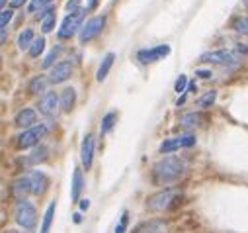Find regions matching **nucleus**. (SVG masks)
I'll list each match as a JSON object with an SVG mask.
<instances>
[{"mask_svg": "<svg viewBox=\"0 0 248 233\" xmlns=\"http://www.w3.org/2000/svg\"><path fill=\"white\" fill-rule=\"evenodd\" d=\"M75 98H77L75 88H65L63 92H61L59 102H61V108H63V112H71V110H73V106H75Z\"/></svg>", "mask_w": 248, "mask_h": 233, "instance_id": "18", "label": "nucleus"}, {"mask_svg": "<svg viewBox=\"0 0 248 233\" xmlns=\"http://www.w3.org/2000/svg\"><path fill=\"white\" fill-rule=\"evenodd\" d=\"M104 26H106V16H96V18L88 20V22L82 26V30L78 32L80 41H82V43H86V41H90V39L98 37V35L102 33Z\"/></svg>", "mask_w": 248, "mask_h": 233, "instance_id": "7", "label": "nucleus"}, {"mask_svg": "<svg viewBox=\"0 0 248 233\" xmlns=\"http://www.w3.org/2000/svg\"><path fill=\"white\" fill-rule=\"evenodd\" d=\"M244 6H246V8H248V0H244Z\"/></svg>", "mask_w": 248, "mask_h": 233, "instance_id": "41", "label": "nucleus"}, {"mask_svg": "<svg viewBox=\"0 0 248 233\" xmlns=\"http://www.w3.org/2000/svg\"><path fill=\"white\" fill-rule=\"evenodd\" d=\"M194 143H196V135L194 133H182V135L164 139L162 145H160V153L168 155V153H174V151L184 149V147H192Z\"/></svg>", "mask_w": 248, "mask_h": 233, "instance_id": "4", "label": "nucleus"}, {"mask_svg": "<svg viewBox=\"0 0 248 233\" xmlns=\"http://www.w3.org/2000/svg\"><path fill=\"white\" fill-rule=\"evenodd\" d=\"M137 233H166V223L164 221H147L137 229Z\"/></svg>", "mask_w": 248, "mask_h": 233, "instance_id": "19", "label": "nucleus"}, {"mask_svg": "<svg viewBox=\"0 0 248 233\" xmlns=\"http://www.w3.org/2000/svg\"><path fill=\"white\" fill-rule=\"evenodd\" d=\"M31 43H33V32L28 28V30H24V32L18 35V47H20V49H30Z\"/></svg>", "mask_w": 248, "mask_h": 233, "instance_id": "23", "label": "nucleus"}, {"mask_svg": "<svg viewBox=\"0 0 248 233\" xmlns=\"http://www.w3.org/2000/svg\"><path fill=\"white\" fill-rule=\"evenodd\" d=\"M14 217L18 221V225L24 227V229H33L35 227V221H37L35 208L28 200H18L16 210H14Z\"/></svg>", "mask_w": 248, "mask_h": 233, "instance_id": "2", "label": "nucleus"}, {"mask_svg": "<svg viewBox=\"0 0 248 233\" xmlns=\"http://www.w3.org/2000/svg\"><path fill=\"white\" fill-rule=\"evenodd\" d=\"M202 122H203V116H202L200 112H190V114H184L182 118H180V126H182L184 130L198 128V126H202Z\"/></svg>", "mask_w": 248, "mask_h": 233, "instance_id": "15", "label": "nucleus"}, {"mask_svg": "<svg viewBox=\"0 0 248 233\" xmlns=\"http://www.w3.org/2000/svg\"><path fill=\"white\" fill-rule=\"evenodd\" d=\"M45 84H47L45 77H33V79H31V83H30V92H31V94L45 92Z\"/></svg>", "mask_w": 248, "mask_h": 233, "instance_id": "24", "label": "nucleus"}, {"mask_svg": "<svg viewBox=\"0 0 248 233\" xmlns=\"http://www.w3.org/2000/svg\"><path fill=\"white\" fill-rule=\"evenodd\" d=\"M82 18H84V10H75V12H71V14L65 18V22H63V26H61V30H59V37L67 39V37H73L77 32H80V30H82V28H80Z\"/></svg>", "mask_w": 248, "mask_h": 233, "instance_id": "5", "label": "nucleus"}, {"mask_svg": "<svg viewBox=\"0 0 248 233\" xmlns=\"http://www.w3.org/2000/svg\"><path fill=\"white\" fill-rule=\"evenodd\" d=\"M22 2H24V0H12V8H18V6H22Z\"/></svg>", "mask_w": 248, "mask_h": 233, "instance_id": "38", "label": "nucleus"}, {"mask_svg": "<svg viewBox=\"0 0 248 233\" xmlns=\"http://www.w3.org/2000/svg\"><path fill=\"white\" fill-rule=\"evenodd\" d=\"M215 98H217V92L215 90H209V92H205L202 98H198V108H211L213 106V102H215Z\"/></svg>", "mask_w": 248, "mask_h": 233, "instance_id": "25", "label": "nucleus"}, {"mask_svg": "<svg viewBox=\"0 0 248 233\" xmlns=\"http://www.w3.org/2000/svg\"><path fill=\"white\" fill-rule=\"evenodd\" d=\"M92 155H94V137L86 135L82 141V149H80V159H82V166L88 170L92 166Z\"/></svg>", "mask_w": 248, "mask_h": 233, "instance_id": "13", "label": "nucleus"}, {"mask_svg": "<svg viewBox=\"0 0 248 233\" xmlns=\"http://www.w3.org/2000/svg\"><path fill=\"white\" fill-rule=\"evenodd\" d=\"M47 147H37V149H33L31 151V155H30V163L31 165H37V163H43L45 159H47Z\"/></svg>", "mask_w": 248, "mask_h": 233, "instance_id": "26", "label": "nucleus"}, {"mask_svg": "<svg viewBox=\"0 0 248 233\" xmlns=\"http://www.w3.org/2000/svg\"><path fill=\"white\" fill-rule=\"evenodd\" d=\"M71 73H73V65H71V63H67V61L57 63V65L51 69V73H49V81H51L53 84L65 83V81L71 77Z\"/></svg>", "mask_w": 248, "mask_h": 233, "instance_id": "10", "label": "nucleus"}, {"mask_svg": "<svg viewBox=\"0 0 248 233\" xmlns=\"http://www.w3.org/2000/svg\"><path fill=\"white\" fill-rule=\"evenodd\" d=\"M170 53V45L162 43V45H156V47H151V49H141L137 53V59L143 63V65H149V63H155L162 57H166Z\"/></svg>", "mask_w": 248, "mask_h": 233, "instance_id": "9", "label": "nucleus"}, {"mask_svg": "<svg viewBox=\"0 0 248 233\" xmlns=\"http://www.w3.org/2000/svg\"><path fill=\"white\" fill-rule=\"evenodd\" d=\"M53 216H55V202L47 206L45 216H43V223H41V233H49L51 223H53Z\"/></svg>", "mask_w": 248, "mask_h": 233, "instance_id": "22", "label": "nucleus"}, {"mask_svg": "<svg viewBox=\"0 0 248 233\" xmlns=\"http://www.w3.org/2000/svg\"><path fill=\"white\" fill-rule=\"evenodd\" d=\"M0 4H2V6H4V4H6V0H0Z\"/></svg>", "mask_w": 248, "mask_h": 233, "instance_id": "40", "label": "nucleus"}, {"mask_svg": "<svg viewBox=\"0 0 248 233\" xmlns=\"http://www.w3.org/2000/svg\"><path fill=\"white\" fill-rule=\"evenodd\" d=\"M26 192H31L30 190V179H18L12 186V194L18 198V200H24Z\"/></svg>", "mask_w": 248, "mask_h": 233, "instance_id": "20", "label": "nucleus"}, {"mask_svg": "<svg viewBox=\"0 0 248 233\" xmlns=\"http://www.w3.org/2000/svg\"><path fill=\"white\" fill-rule=\"evenodd\" d=\"M125 227H127V214L123 212V214H121L119 223L115 225V233H125Z\"/></svg>", "mask_w": 248, "mask_h": 233, "instance_id": "34", "label": "nucleus"}, {"mask_svg": "<svg viewBox=\"0 0 248 233\" xmlns=\"http://www.w3.org/2000/svg\"><path fill=\"white\" fill-rule=\"evenodd\" d=\"M117 122V114L115 112H108L104 118H102V124H100V133H108Z\"/></svg>", "mask_w": 248, "mask_h": 233, "instance_id": "21", "label": "nucleus"}, {"mask_svg": "<svg viewBox=\"0 0 248 233\" xmlns=\"http://www.w3.org/2000/svg\"><path fill=\"white\" fill-rule=\"evenodd\" d=\"M47 4H51V0H31V2H30V6H28V12L30 14H33V12H41Z\"/></svg>", "mask_w": 248, "mask_h": 233, "instance_id": "31", "label": "nucleus"}, {"mask_svg": "<svg viewBox=\"0 0 248 233\" xmlns=\"http://www.w3.org/2000/svg\"><path fill=\"white\" fill-rule=\"evenodd\" d=\"M59 53H61V47H59V45H57V47H53V49L49 51V55H47L45 59H43L41 67H43V69H49V67H53V63H55V59L59 57Z\"/></svg>", "mask_w": 248, "mask_h": 233, "instance_id": "28", "label": "nucleus"}, {"mask_svg": "<svg viewBox=\"0 0 248 233\" xmlns=\"http://www.w3.org/2000/svg\"><path fill=\"white\" fill-rule=\"evenodd\" d=\"M186 88H188V77H186V75H180L178 81H176V84H174V90H176L178 94H184Z\"/></svg>", "mask_w": 248, "mask_h": 233, "instance_id": "32", "label": "nucleus"}, {"mask_svg": "<svg viewBox=\"0 0 248 233\" xmlns=\"http://www.w3.org/2000/svg\"><path fill=\"white\" fill-rule=\"evenodd\" d=\"M202 61L203 63H215V65H223V67H234L238 61L236 57L227 51V49H219V51H209L202 55Z\"/></svg>", "mask_w": 248, "mask_h": 233, "instance_id": "6", "label": "nucleus"}, {"mask_svg": "<svg viewBox=\"0 0 248 233\" xmlns=\"http://www.w3.org/2000/svg\"><path fill=\"white\" fill-rule=\"evenodd\" d=\"M176 198H178V192L176 190H162V192L153 194L147 200V208L151 212H162V210H168Z\"/></svg>", "mask_w": 248, "mask_h": 233, "instance_id": "3", "label": "nucleus"}, {"mask_svg": "<svg viewBox=\"0 0 248 233\" xmlns=\"http://www.w3.org/2000/svg\"><path fill=\"white\" fill-rule=\"evenodd\" d=\"M238 51H240V53H246V55H248V49H246V47H242V45H238Z\"/></svg>", "mask_w": 248, "mask_h": 233, "instance_id": "39", "label": "nucleus"}, {"mask_svg": "<svg viewBox=\"0 0 248 233\" xmlns=\"http://www.w3.org/2000/svg\"><path fill=\"white\" fill-rule=\"evenodd\" d=\"M14 122H16L18 128H30L31 124H35V110H31V108L20 110L16 114V120Z\"/></svg>", "mask_w": 248, "mask_h": 233, "instance_id": "14", "label": "nucleus"}, {"mask_svg": "<svg viewBox=\"0 0 248 233\" xmlns=\"http://www.w3.org/2000/svg\"><path fill=\"white\" fill-rule=\"evenodd\" d=\"M49 132V128L47 126H43V124H39V126H33V128H30V130H26L20 137H18V147L20 149H28V147H33L45 133Z\"/></svg>", "mask_w": 248, "mask_h": 233, "instance_id": "8", "label": "nucleus"}, {"mask_svg": "<svg viewBox=\"0 0 248 233\" xmlns=\"http://www.w3.org/2000/svg\"><path fill=\"white\" fill-rule=\"evenodd\" d=\"M196 75H200L202 79H209V77H211V73H209V71H202V69H200V71H196Z\"/></svg>", "mask_w": 248, "mask_h": 233, "instance_id": "36", "label": "nucleus"}, {"mask_svg": "<svg viewBox=\"0 0 248 233\" xmlns=\"http://www.w3.org/2000/svg\"><path fill=\"white\" fill-rule=\"evenodd\" d=\"M232 30L234 32H238V33H244V35H248V18H236L234 22H232Z\"/></svg>", "mask_w": 248, "mask_h": 233, "instance_id": "29", "label": "nucleus"}, {"mask_svg": "<svg viewBox=\"0 0 248 233\" xmlns=\"http://www.w3.org/2000/svg\"><path fill=\"white\" fill-rule=\"evenodd\" d=\"M113 61H115V55H113V53H108V55L104 57V59H102V63H100V67H98V73H96V79H98L100 83L108 77V73H109V69H111Z\"/></svg>", "mask_w": 248, "mask_h": 233, "instance_id": "17", "label": "nucleus"}, {"mask_svg": "<svg viewBox=\"0 0 248 233\" xmlns=\"http://www.w3.org/2000/svg\"><path fill=\"white\" fill-rule=\"evenodd\" d=\"M155 183L164 186L170 183H176L186 172V161L180 157H164L155 165Z\"/></svg>", "mask_w": 248, "mask_h": 233, "instance_id": "1", "label": "nucleus"}, {"mask_svg": "<svg viewBox=\"0 0 248 233\" xmlns=\"http://www.w3.org/2000/svg\"><path fill=\"white\" fill-rule=\"evenodd\" d=\"M90 208V200H82L80 202V210H88Z\"/></svg>", "mask_w": 248, "mask_h": 233, "instance_id": "37", "label": "nucleus"}, {"mask_svg": "<svg viewBox=\"0 0 248 233\" xmlns=\"http://www.w3.org/2000/svg\"><path fill=\"white\" fill-rule=\"evenodd\" d=\"M10 20H12V10H2V14H0V28L4 30Z\"/></svg>", "mask_w": 248, "mask_h": 233, "instance_id": "33", "label": "nucleus"}, {"mask_svg": "<svg viewBox=\"0 0 248 233\" xmlns=\"http://www.w3.org/2000/svg\"><path fill=\"white\" fill-rule=\"evenodd\" d=\"M43 49H45V39L43 37H37V39H33V43L28 49V53H30V57H39L43 53Z\"/></svg>", "mask_w": 248, "mask_h": 233, "instance_id": "27", "label": "nucleus"}, {"mask_svg": "<svg viewBox=\"0 0 248 233\" xmlns=\"http://www.w3.org/2000/svg\"><path fill=\"white\" fill-rule=\"evenodd\" d=\"M53 28H55V12H51L49 16H45V18L41 20V32H43V33L53 32Z\"/></svg>", "mask_w": 248, "mask_h": 233, "instance_id": "30", "label": "nucleus"}, {"mask_svg": "<svg viewBox=\"0 0 248 233\" xmlns=\"http://www.w3.org/2000/svg\"><path fill=\"white\" fill-rule=\"evenodd\" d=\"M59 104H61V102H59V96H57L55 92H45V94L41 96V100H39V112H41L43 116H55Z\"/></svg>", "mask_w": 248, "mask_h": 233, "instance_id": "11", "label": "nucleus"}, {"mask_svg": "<svg viewBox=\"0 0 248 233\" xmlns=\"http://www.w3.org/2000/svg\"><path fill=\"white\" fill-rule=\"evenodd\" d=\"M28 179H30V190H31V194L39 196V194H43V192H45V188H47L49 181H47V177H45V174H43L41 170H33Z\"/></svg>", "mask_w": 248, "mask_h": 233, "instance_id": "12", "label": "nucleus"}, {"mask_svg": "<svg viewBox=\"0 0 248 233\" xmlns=\"http://www.w3.org/2000/svg\"><path fill=\"white\" fill-rule=\"evenodd\" d=\"M82 188H84L82 172H80V168H75V174H73V186H71V200H73V202H78Z\"/></svg>", "mask_w": 248, "mask_h": 233, "instance_id": "16", "label": "nucleus"}, {"mask_svg": "<svg viewBox=\"0 0 248 233\" xmlns=\"http://www.w3.org/2000/svg\"><path fill=\"white\" fill-rule=\"evenodd\" d=\"M78 4V0H69V2H67V10L69 12H75V6Z\"/></svg>", "mask_w": 248, "mask_h": 233, "instance_id": "35", "label": "nucleus"}]
</instances>
